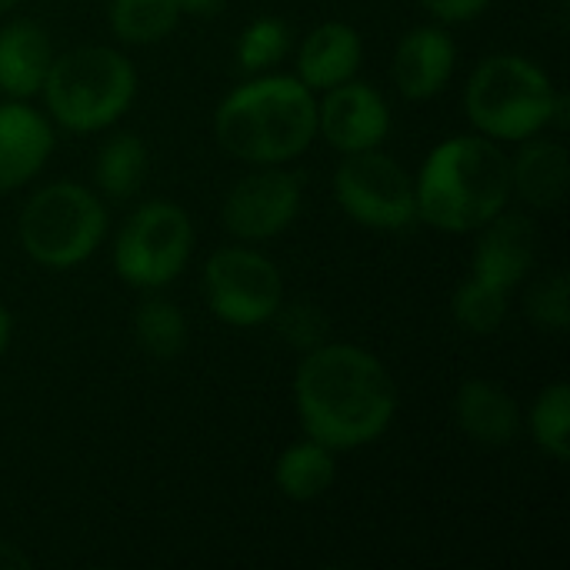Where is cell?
I'll use <instances>...</instances> for the list:
<instances>
[{"instance_id": "obj_1", "label": "cell", "mask_w": 570, "mask_h": 570, "mask_svg": "<svg viewBox=\"0 0 570 570\" xmlns=\"http://www.w3.org/2000/svg\"><path fill=\"white\" fill-rule=\"evenodd\" d=\"M294 404L314 441L331 451H354L391 428L397 391L374 354L354 344H321L297 367Z\"/></svg>"}, {"instance_id": "obj_2", "label": "cell", "mask_w": 570, "mask_h": 570, "mask_svg": "<svg viewBox=\"0 0 570 570\" xmlns=\"http://www.w3.org/2000/svg\"><path fill=\"white\" fill-rule=\"evenodd\" d=\"M414 194L431 227L481 230L511 200V157L491 137H451L428 154Z\"/></svg>"}, {"instance_id": "obj_3", "label": "cell", "mask_w": 570, "mask_h": 570, "mask_svg": "<svg viewBox=\"0 0 570 570\" xmlns=\"http://www.w3.org/2000/svg\"><path fill=\"white\" fill-rule=\"evenodd\" d=\"M214 134L227 154L277 167L304 154L317 137V100L301 77H257L217 107Z\"/></svg>"}, {"instance_id": "obj_4", "label": "cell", "mask_w": 570, "mask_h": 570, "mask_svg": "<svg viewBox=\"0 0 570 570\" xmlns=\"http://www.w3.org/2000/svg\"><path fill=\"white\" fill-rule=\"evenodd\" d=\"M47 110L73 134L110 127L137 94L134 63L114 47H77L50 60L43 77Z\"/></svg>"}, {"instance_id": "obj_5", "label": "cell", "mask_w": 570, "mask_h": 570, "mask_svg": "<svg viewBox=\"0 0 570 570\" xmlns=\"http://www.w3.org/2000/svg\"><path fill=\"white\" fill-rule=\"evenodd\" d=\"M558 90L528 57H488L468 80L464 110L491 140H528L551 124Z\"/></svg>"}, {"instance_id": "obj_6", "label": "cell", "mask_w": 570, "mask_h": 570, "mask_svg": "<svg viewBox=\"0 0 570 570\" xmlns=\"http://www.w3.org/2000/svg\"><path fill=\"white\" fill-rule=\"evenodd\" d=\"M107 234L104 204L80 184L40 187L20 214V244L30 261L63 271L83 264Z\"/></svg>"}, {"instance_id": "obj_7", "label": "cell", "mask_w": 570, "mask_h": 570, "mask_svg": "<svg viewBox=\"0 0 570 570\" xmlns=\"http://www.w3.org/2000/svg\"><path fill=\"white\" fill-rule=\"evenodd\" d=\"M194 227L190 217L167 200H150L127 217L117 234L114 267L134 287H164L190 261Z\"/></svg>"}, {"instance_id": "obj_8", "label": "cell", "mask_w": 570, "mask_h": 570, "mask_svg": "<svg viewBox=\"0 0 570 570\" xmlns=\"http://www.w3.org/2000/svg\"><path fill=\"white\" fill-rule=\"evenodd\" d=\"M337 200L347 217L374 230H401L417 220V194L411 174L377 147L344 157L334 177Z\"/></svg>"}, {"instance_id": "obj_9", "label": "cell", "mask_w": 570, "mask_h": 570, "mask_svg": "<svg viewBox=\"0 0 570 570\" xmlns=\"http://www.w3.org/2000/svg\"><path fill=\"white\" fill-rule=\"evenodd\" d=\"M204 294L210 311L234 327L274 321L284 304V281L274 261L247 247H224L204 267Z\"/></svg>"}, {"instance_id": "obj_10", "label": "cell", "mask_w": 570, "mask_h": 570, "mask_svg": "<svg viewBox=\"0 0 570 570\" xmlns=\"http://www.w3.org/2000/svg\"><path fill=\"white\" fill-rule=\"evenodd\" d=\"M304 180L294 170H257L237 180L224 200V224L234 237H277L301 210Z\"/></svg>"}, {"instance_id": "obj_11", "label": "cell", "mask_w": 570, "mask_h": 570, "mask_svg": "<svg viewBox=\"0 0 570 570\" xmlns=\"http://www.w3.org/2000/svg\"><path fill=\"white\" fill-rule=\"evenodd\" d=\"M387 100L371 83L344 80L331 87L327 97L317 104V134H324V140L344 154L377 147L387 137Z\"/></svg>"}, {"instance_id": "obj_12", "label": "cell", "mask_w": 570, "mask_h": 570, "mask_svg": "<svg viewBox=\"0 0 570 570\" xmlns=\"http://www.w3.org/2000/svg\"><path fill=\"white\" fill-rule=\"evenodd\" d=\"M478 254H474V277L491 281L504 291H514L538 261V227L528 214L501 210L481 227Z\"/></svg>"}, {"instance_id": "obj_13", "label": "cell", "mask_w": 570, "mask_h": 570, "mask_svg": "<svg viewBox=\"0 0 570 570\" xmlns=\"http://www.w3.org/2000/svg\"><path fill=\"white\" fill-rule=\"evenodd\" d=\"M458 47L448 30L441 27H417L411 30L394 53V80L407 100H428L444 90L454 73Z\"/></svg>"}, {"instance_id": "obj_14", "label": "cell", "mask_w": 570, "mask_h": 570, "mask_svg": "<svg viewBox=\"0 0 570 570\" xmlns=\"http://www.w3.org/2000/svg\"><path fill=\"white\" fill-rule=\"evenodd\" d=\"M53 130L27 104L0 107V190L27 184L50 157Z\"/></svg>"}, {"instance_id": "obj_15", "label": "cell", "mask_w": 570, "mask_h": 570, "mask_svg": "<svg viewBox=\"0 0 570 570\" xmlns=\"http://www.w3.org/2000/svg\"><path fill=\"white\" fill-rule=\"evenodd\" d=\"M454 421L474 444L484 448H504L521 431L518 401L501 384L484 377L461 384V391L454 394Z\"/></svg>"}, {"instance_id": "obj_16", "label": "cell", "mask_w": 570, "mask_h": 570, "mask_svg": "<svg viewBox=\"0 0 570 570\" xmlns=\"http://www.w3.org/2000/svg\"><path fill=\"white\" fill-rule=\"evenodd\" d=\"M361 57V33L351 23L331 20L304 37V47L297 53V73L311 90H331L344 80H354Z\"/></svg>"}, {"instance_id": "obj_17", "label": "cell", "mask_w": 570, "mask_h": 570, "mask_svg": "<svg viewBox=\"0 0 570 570\" xmlns=\"http://www.w3.org/2000/svg\"><path fill=\"white\" fill-rule=\"evenodd\" d=\"M50 60V37L33 20H13L0 30V90L10 97H33L43 87Z\"/></svg>"}, {"instance_id": "obj_18", "label": "cell", "mask_w": 570, "mask_h": 570, "mask_svg": "<svg viewBox=\"0 0 570 570\" xmlns=\"http://www.w3.org/2000/svg\"><path fill=\"white\" fill-rule=\"evenodd\" d=\"M531 140V137H528ZM511 190L531 207H558L568 190V150L558 140H531L511 160Z\"/></svg>"}, {"instance_id": "obj_19", "label": "cell", "mask_w": 570, "mask_h": 570, "mask_svg": "<svg viewBox=\"0 0 570 570\" xmlns=\"http://www.w3.org/2000/svg\"><path fill=\"white\" fill-rule=\"evenodd\" d=\"M337 478V468H334V451L324 448L321 441H301L294 448H287L274 468V481L281 488L284 498L291 501H314L321 498Z\"/></svg>"}, {"instance_id": "obj_20", "label": "cell", "mask_w": 570, "mask_h": 570, "mask_svg": "<svg viewBox=\"0 0 570 570\" xmlns=\"http://www.w3.org/2000/svg\"><path fill=\"white\" fill-rule=\"evenodd\" d=\"M180 20L177 0H110V30L124 43H157Z\"/></svg>"}, {"instance_id": "obj_21", "label": "cell", "mask_w": 570, "mask_h": 570, "mask_svg": "<svg viewBox=\"0 0 570 570\" xmlns=\"http://www.w3.org/2000/svg\"><path fill=\"white\" fill-rule=\"evenodd\" d=\"M134 337L150 357L170 361L187 347V321L177 304L164 297H150L134 314Z\"/></svg>"}, {"instance_id": "obj_22", "label": "cell", "mask_w": 570, "mask_h": 570, "mask_svg": "<svg viewBox=\"0 0 570 570\" xmlns=\"http://www.w3.org/2000/svg\"><path fill=\"white\" fill-rule=\"evenodd\" d=\"M147 177V147L134 134H117L97 157V184L110 197H130Z\"/></svg>"}, {"instance_id": "obj_23", "label": "cell", "mask_w": 570, "mask_h": 570, "mask_svg": "<svg viewBox=\"0 0 570 570\" xmlns=\"http://www.w3.org/2000/svg\"><path fill=\"white\" fill-rule=\"evenodd\" d=\"M508 301H511V291L491 284V281H481V277H468L458 291H454V301H451V311H454V321L471 331V334H494L504 317H508Z\"/></svg>"}, {"instance_id": "obj_24", "label": "cell", "mask_w": 570, "mask_h": 570, "mask_svg": "<svg viewBox=\"0 0 570 570\" xmlns=\"http://www.w3.org/2000/svg\"><path fill=\"white\" fill-rule=\"evenodd\" d=\"M531 434L534 444L554 461L570 458V391L568 384H551L538 394L531 407Z\"/></svg>"}, {"instance_id": "obj_25", "label": "cell", "mask_w": 570, "mask_h": 570, "mask_svg": "<svg viewBox=\"0 0 570 570\" xmlns=\"http://www.w3.org/2000/svg\"><path fill=\"white\" fill-rule=\"evenodd\" d=\"M287 47H291V27L277 17H261L250 27H244L237 40V63L257 73L277 63L287 53Z\"/></svg>"}, {"instance_id": "obj_26", "label": "cell", "mask_w": 570, "mask_h": 570, "mask_svg": "<svg viewBox=\"0 0 570 570\" xmlns=\"http://www.w3.org/2000/svg\"><path fill=\"white\" fill-rule=\"evenodd\" d=\"M528 314L538 327L544 331H568L570 324V301H568V277L561 271L548 274L544 281L534 284V291L528 294Z\"/></svg>"}, {"instance_id": "obj_27", "label": "cell", "mask_w": 570, "mask_h": 570, "mask_svg": "<svg viewBox=\"0 0 570 570\" xmlns=\"http://www.w3.org/2000/svg\"><path fill=\"white\" fill-rule=\"evenodd\" d=\"M277 327L284 334V341L297 351H314L324 344V334H327V317L321 314V307L307 304V301H297V304H281L277 307Z\"/></svg>"}, {"instance_id": "obj_28", "label": "cell", "mask_w": 570, "mask_h": 570, "mask_svg": "<svg viewBox=\"0 0 570 570\" xmlns=\"http://www.w3.org/2000/svg\"><path fill=\"white\" fill-rule=\"evenodd\" d=\"M421 3L444 23H464L481 17L491 0H421Z\"/></svg>"}, {"instance_id": "obj_29", "label": "cell", "mask_w": 570, "mask_h": 570, "mask_svg": "<svg viewBox=\"0 0 570 570\" xmlns=\"http://www.w3.org/2000/svg\"><path fill=\"white\" fill-rule=\"evenodd\" d=\"M10 568H30V558H27L20 548H13V544L0 541V570H10Z\"/></svg>"}, {"instance_id": "obj_30", "label": "cell", "mask_w": 570, "mask_h": 570, "mask_svg": "<svg viewBox=\"0 0 570 570\" xmlns=\"http://www.w3.org/2000/svg\"><path fill=\"white\" fill-rule=\"evenodd\" d=\"M180 3V13H197V17H210L220 10L224 0H177Z\"/></svg>"}, {"instance_id": "obj_31", "label": "cell", "mask_w": 570, "mask_h": 570, "mask_svg": "<svg viewBox=\"0 0 570 570\" xmlns=\"http://www.w3.org/2000/svg\"><path fill=\"white\" fill-rule=\"evenodd\" d=\"M7 344H10V314H7V307L0 304V354H3Z\"/></svg>"}, {"instance_id": "obj_32", "label": "cell", "mask_w": 570, "mask_h": 570, "mask_svg": "<svg viewBox=\"0 0 570 570\" xmlns=\"http://www.w3.org/2000/svg\"><path fill=\"white\" fill-rule=\"evenodd\" d=\"M17 3H20V0H0V13H7V10L17 7Z\"/></svg>"}]
</instances>
